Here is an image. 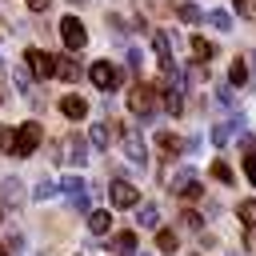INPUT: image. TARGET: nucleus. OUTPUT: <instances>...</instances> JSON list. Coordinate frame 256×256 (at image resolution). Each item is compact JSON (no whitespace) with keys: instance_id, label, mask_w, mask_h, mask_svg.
<instances>
[{"instance_id":"72a5a7b5","label":"nucleus","mask_w":256,"mask_h":256,"mask_svg":"<svg viewBox=\"0 0 256 256\" xmlns=\"http://www.w3.org/2000/svg\"><path fill=\"white\" fill-rule=\"evenodd\" d=\"M180 220H184V228H200V216H196V212H184Z\"/></svg>"},{"instance_id":"6e6552de","label":"nucleus","mask_w":256,"mask_h":256,"mask_svg":"<svg viewBox=\"0 0 256 256\" xmlns=\"http://www.w3.org/2000/svg\"><path fill=\"white\" fill-rule=\"evenodd\" d=\"M124 156H128L132 164H144V160H148V148H144V140H140L136 128H124Z\"/></svg>"},{"instance_id":"39448f33","label":"nucleus","mask_w":256,"mask_h":256,"mask_svg":"<svg viewBox=\"0 0 256 256\" xmlns=\"http://www.w3.org/2000/svg\"><path fill=\"white\" fill-rule=\"evenodd\" d=\"M108 200H112V208H136L140 204V188H132L128 180H116L108 188Z\"/></svg>"},{"instance_id":"4468645a","label":"nucleus","mask_w":256,"mask_h":256,"mask_svg":"<svg viewBox=\"0 0 256 256\" xmlns=\"http://www.w3.org/2000/svg\"><path fill=\"white\" fill-rule=\"evenodd\" d=\"M108 144H112V128H108V120H104V124H92V148L104 152Z\"/></svg>"},{"instance_id":"20e7f679","label":"nucleus","mask_w":256,"mask_h":256,"mask_svg":"<svg viewBox=\"0 0 256 256\" xmlns=\"http://www.w3.org/2000/svg\"><path fill=\"white\" fill-rule=\"evenodd\" d=\"M60 40L68 44V52H80V48L88 44V32H84V24H80L76 16H64V20H60Z\"/></svg>"},{"instance_id":"9d476101","label":"nucleus","mask_w":256,"mask_h":256,"mask_svg":"<svg viewBox=\"0 0 256 256\" xmlns=\"http://www.w3.org/2000/svg\"><path fill=\"white\" fill-rule=\"evenodd\" d=\"M60 112H64L68 120H84V116H88V100H84V96H64V100H60Z\"/></svg>"},{"instance_id":"4be33fe9","label":"nucleus","mask_w":256,"mask_h":256,"mask_svg":"<svg viewBox=\"0 0 256 256\" xmlns=\"http://www.w3.org/2000/svg\"><path fill=\"white\" fill-rule=\"evenodd\" d=\"M0 152L16 156V128H0Z\"/></svg>"},{"instance_id":"a211bd4d","label":"nucleus","mask_w":256,"mask_h":256,"mask_svg":"<svg viewBox=\"0 0 256 256\" xmlns=\"http://www.w3.org/2000/svg\"><path fill=\"white\" fill-rule=\"evenodd\" d=\"M136 220H140V228H156V224H160V208H156V204H144Z\"/></svg>"},{"instance_id":"0eeeda50","label":"nucleus","mask_w":256,"mask_h":256,"mask_svg":"<svg viewBox=\"0 0 256 256\" xmlns=\"http://www.w3.org/2000/svg\"><path fill=\"white\" fill-rule=\"evenodd\" d=\"M88 76H92V84H96V88H112V84H120V72H116L108 60H96V64L88 68Z\"/></svg>"},{"instance_id":"ddd939ff","label":"nucleus","mask_w":256,"mask_h":256,"mask_svg":"<svg viewBox=\"0 0 256 256\" xmlns=\"http://www.w3.org/2000/svg\"><path fill=\"white\" fill-rule=\"evenodd\" d=\"M152 44H156V56H160L164 64H172V60H176V56H172V44H176V40H172L168 32H156V36H152Z\"/></svg>"},{"instance_id":"c85d7f7f","label":"nucleus","mask_w":256,"mask_h":256,"mask_svg":"<svg viewBox=\"0 0 256 256\" xmlns=\"http://www.w3.org/2000/svg\"><path fill=\"white\" fill-rule=\"evenodd\" d=\"M212 176H216L220 184H232V168H228L224 160H216V164H212Z\"/></svg>"},{"instance_id":"473e14b6","label":"nucleus","mask_w":256,"mask_h":256,"mask_svg":"<svg viewBox=\"0 0 256 256\" xmlns=\"http://www.w3.org/2000/svg\"><path fill=\"white\" fill-rule=\"evenodd\" d=\"M12 80H16V88H20V92H28V72H12Z\"/></svg>"},{"instance_id":"e433bc0d","label":"nucleus","mask_w":256,"mask_h":256,"mask_svg":"<svg viewBox=\"0 0 256 256\" xmlns=\"http://www.w3.org/2000/svg\"><path fill=\"white\" fill-rule=\"evenodd\" d=\"M0 100H4V92H0Z\"/></svg>"},{"instance_id":"c9c22d12","label":"nucleus","mask_w":256,"mask_h":256,"mask_svg":"<svg viewBox=\"0 0 256 256\" xmlns=\"http://www.w3.org/2000/svg\"><path fill=\"white\" fill-rule=\"evenodd\" d=\"M0 256H8V248H4V244H0Z\"/></svg>"},{"instance_id":"f3484780","label":"nucleus","mask_w":256,"mask_h":256,"mask_svg":"<svg viewBox=\"0 0 256 256\" xmlns=\"http://www.w3.org/2000/svg\"><path fill=\"white\" fill-rule=\"evenodd\" d=\"M192 52H196V56H200V60H204V64H208V60H212V56H216V44H208V40H204V36H192Z\"/></svg>"},{"instance_id":"cd10ccee","label":"nucleus","mask_w":256,"mask_h":256,"mask_svg":"<svg viewBox=\"0 0 256 256\" xmlns=\"http://www.w3.org/2000/svg\"><path fill=\"white\" fill-rule=\"evenodd\" d=\"M156 144H160L164 152H180V140H176L172 132H160V136H156Z\"/></svg>"},{"instance_id":"2f4dec72","label":"nucleus","mask_w":256,"mask_h":256,"mask_svg":"<svg viewBox=\"0 0 256 256\" xmlns=\"http://www.w3.org/2000/svg\"><path fill=\"white\" fill-rule=\"evenodd\" d=\"M236 12L240 16H256V0H236Z\"/></svg>"},{"instance_id":"aec40b11","label":"nucleus","mask_w":256,"mask_h":256,"mask_svg":"<svg viewBox=\"0 0 256 256\" xmlns=\"http://www.w3.org/2000/svg\"><path fill=\"white\" fill-rule=\"evenodd\" d=\"M176 16H180L184 24H196V20H200V8L188 4V0H180V4H176Z\"/></svg>"},{"instance_id":"5701e85b","label":"nucleus","mask_w":256,"mask_h":256,"mask_svg":"<svg viewBox=\"0 0 256 256\" xmlns=\"http://www.w3.org/2000/svg\"><path fill=\"white\" fill-rule=\"evenodd\" d=\"M204 20H208L212 28H220V32H228V28H232V16H228V12H220V8H216V12H208Z\"/></svg>"},{"instance_id":"1a4fd4ad","label":"nucleus","mask_w":256,"mask_h":256,"mask_svg":"<svg viewBox=\"0 0 256 256\" xmlns=\"http://www.w3.org/2000/svg\"><path fill=\"white\" fill-rule=\"evenodd\" d=\"M60 148H64V156H56V160H68V164H76V168H80V164H88V156H84L88 148H84V140H80V136H64V144H60Z\"/></svg>"},{"instance_id":"bb28decb","label":"nucleus","mask_w":256,"mask_h":256,"mask_svg":"<svg viewBox=\"0 0 256 256\" xmlns=\"http://www.w3.org/2000/svg\"><path fill=\"white\" fill-rule=\"evenodd\" d=\"M164 108H168L172 116H176V112L184 108V100H180V92H176V88H172V92H164Z\"/></svg>"},{"instance_id":"2eb2a0df","label":"nucleus","mask_w":256,"mask_h":256,"mask_svg":"<svg viewBox=\"0 0 256 256\" xmlns=\"http://www.w3.org/2000/svg\"><path fill=\"white\" fill-rule=\"evenodd\" d=\"M112 248L124 252V256H136V232H120V236H112Z\"/></svg>"},{"instance_id":"f8f14e48","label":"nucleus","mask_w":256,"mask_h":256,"mask_svg":"<svg viewBox=\"0 0 256 256\" xmlns=\"http://www.w3.org/2000/svg\"><path fill=\"white\" fill-rule=\"evenodd\" d=\"M56 76H60V80H80V60L56 56Z\"/></svg>"},{"instance_id":"6ab92c4d","label":"nucleus","mask_w":256,"mask_h":256,"mask_svg":"<svg viewBox=\"0 0 256 256\" xmlns=\"http://www.w3.org/2000/svg\"><path fill=\"white\" fill-rule=\"evenodd\" d=\"M108 224H112V216H108V212H104V208H100V212H92V216H88V228H92V232H96V236H104V232H108Z\"/></svg>"},{"instance_id":"b1692460","label":"nucleus","mask_w":256,"mask_h":256,"mask_svg":"<svg viewBox=\"0 0 256 256\" xmlns=\"http://www.w3.org/2000/svg\"><path fill=\"white\" fill-rule=\"evenodd\" d=\"M56 192H60V188H56V184H52V180H40V184H36V188H32V196H36V200H40V204H44V200H52V196H56Z\"/></svg>"},{"instance_id":"393cba45","label":"nucleus","mask_w":256,"mask_h":256,"mask_svg":"<svg viewBox=\"0 0 256 256\" xmlns=\"http://www.w3.org/2000/svg\"><path fill=\"white\" fill-rule=\"evenodd\" d=\"M156 248H160V252H176V232L160 228V232H156Z\"/></svg>"},{"instance_id":"dca6fc26","label":"nucleus","mask_w":256,"mask_h":256,"mask_svg":"<svg viewBox=\"0 0 256 256\" xmlns=\"http://www.w3.org/2000/svg\"><path fill=\"white\" fill-rule=\"evenodd\" d=\"M244 176H248V184H256V152H252L248 136H244Z\"/></svg>"},{"instance_id":"9b49d317","label":"nucleus","mask_w":256,"mask_h":256,"mask_svg":"<svg viewBox=\"0 0 256 256\" xmlns=\"http://www.w3.org/2000/svg\"><path fill=\"white\" fill-rule=\"evenodd\" d=\"M0 196H4V204H12V208H16V204L24 200V184H20L16 176H8V180L0 184Z\"/></svg>"},{"instance_id":"7c9ffc66","label":"nucleus","mask_w":256,"mask_h":256,"mask_svg":"<svg viewBox=\"0 0 256 256\" xmlns=\"http://www.w3.org/2000/svg\"><path fill=\"white\" fill-rule=\"evenodd\" d=\"M68 200H72V208H76V212H84V208H88V188H80V192H72Z\"/></svg>"},{"instance_id":"f257e3e1","label":"nucleus","mask_w":256,"mask_h":256,"mask_svg":"<svg viewBox=\"0 0 256 256\" xmlns=\"http://www.w3.org/2000/svg\"><path fill=\"white\" fill-rule=\"evenodd\" d=\"M24 60H28V72H32L36 80L56 76V56H52V52H44V48H28V52H24Z\"/></svg>"},{"instance_id":"f03ea898","label":"nucleus","mask_w":256,"mask_h":256,"mask_svg":"<svg viewBox=\"0 0 256 256\" xmlns=\"http://www.w3.org/2000/svg\"><path fill=\"white\" fill-rule=\"evenodd\" d=\"M128 108H132L136 116H152V112H156V88H152V84H136V88L128 92Z\"/></svg>"},{"instance_id":"423d86ee","label":"nucleus","mask_w":256,"mask_h":256,"mask_svg":"<svg viewBox=\"0 0 256 256\" xmlns=\"http://www.w3.org/2000/svg\"><path fill=\"white\" fill-rule=\"evenodd\" d=\"M40 148V124H20L16 132V156H32Z\"/></svg>"},{"instance_id":"412c9836","label":"nucleus","mask_w":256,"mask_h":256,"mask_svg":"<svg viewBox=\"0 0 256 256\" xmlns=\"http://www.w3.org/2000/svg\"><path fill=\"white\" fill-rule=\"evenodd\" d=\"M244 80H248V64H244V60H232V68H228V84L240 88Z\"/></svg>"},{"instance_id":"a878e982","label":"nucleus","mask_w":256,"mask_h":256,"mask_svg":"<svg viewBox=\"0 0 256 256\" xmlns=\"http://www.w3.org/2000/svg\"><path fill=\"white\" fill-rule=\"evenodd\" d=\"M236 212H240V220H244V228H256V204H252V200H244V204H240Z\"/></svg>"},{"instance_id":"f704fd0d","label":"nucleus","mask_w":256,"mask_h":256,"mask_svg":"<svg viewBox=\"0 0 256 256\" xmlns=\"http://www.w3.org/2000/svg\"><path fill=\"white\" fill-rule=\"evenodd\" d=\"M48 4H52V0H28V8H32V12H48Z\"/></svg>"},{"instance_id":"c756f323","label":"nucleus","mask_w":256,"mask_h":256,"mask_svg":"<svg viewBox=\"0 0 256 256\" xmlns=\"http://www.w3.org/2000/svg\"><path fill=\"white\" fill-rule=\"evenodd\" d=\"M228 136H232V124H216L212 128V144H228Z\"/></svg>"},{"instance_id":"7ed1b4c3","label":"nucleus","mask_w":256,"mask_h":256,"mask_svg":"<svg viewBox=\"0 0 256 256\" xmlns=\"http://www.w3.org/2000/svg\"><path fill=\"white\" fill-rule=\"evenodd\" d=\"M168 188H172L176 196H184V200H196V196L204 192V188L196 184V172H192V168H180V172H172V176H168Z\"/></svg>"}]
</instances>
